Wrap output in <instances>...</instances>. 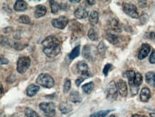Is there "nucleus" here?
<instances>
[{
  "mask_svg": "<svg viewBox=\"0 0 155 117\" xmlns=\"http://www.w3.org/2000/svg\"><path fill=\"white\" fill-rule=\"evenodd\" d=\"M69 99H70V101L72 103H79L82 100L80 94L77 91H72L70 93Z\"/></svg>",
  "mask_w": 155,
  "mask_h": 117,
  "instance_id": "obj_19",
  "label": "nucleus"
},
{
  "mask_svg": "<svg viewBox=\"0 0 155 117\" xmlns=\"http://www.w3.org/2000/svg\"><path fill=\"white\" fill-rule=\"evenodd\" d=\"M18 21H19V23L24 24H30V22H31L30 18L27 15H21L19 17Z\"/></svg>",
  "mask_w": 155,
  "mask_h": 117,
  "instance_id": "obj_32",
  "label": "nucleus"
},
{
  "mask_svg": "<svg viewBox=\"0 0 155 117\" xmlns=\"http://www.w3.org/2000/svg\"><path fill=\"white\" fill-rule=\"evenodd\" d=\"M82 55L83 57H85L86 59L89 60H92V51H91V48H90V46L88 45H84V48H83V51H82Z\"/></svg>",
  "mask_w": 155,
  "mask_h": 117,
  "instance_id": "obj_22",
  "label": "nucleus"
},
{
  "mask_svg": "<svg viewBox=\"0 0 155 117\" xmlns=\"http://www.w3.org/2000/svg\"><path fill=\"white\" fill-rule=\"evenodd\" d=\"M132 117H148L147 116H145V115H140V114H133Z\"/></svg>",
  "mask_w": 155,
  "mask_h": 117,
  "instance_id": "obj_42",
  "label": "nucleus"
},
{
  "mask_svg": "<svg viewBox=\"0 0 155 117\" xmlns=\"http://www.w3.org/2000/svg\"><path fill=\"white\" fill-rule=\"evenodd\" d=\"M87 4H90V5H94V4H95V3H96V1H91V0H90V1H87Z\"/></svg>",
  "mask_w": 155,
  "mask_h": 117,
  "instance_id": "obj_41",
  "label": "nucleus"
},
{
  "mask_svg": "<svg viewBox=\"0 0 155 117\" xmlns=\"http://www.w3.org/2000/svg\"><path fill=\"white\" fill-rule=\"evenodd\" d=\"M112 110H103L99 111V112L94 113L90 115V117H105L110 112H111Z\"/></svg>",
  "mask_w": 155,
  "mask_h": 117,
  "instance_id": "obj_30",
  "label": "nucleus"
},
{
  "mask_svg": "<svg viewBox=\"0 0 155 117\" xmlns=\"http://www.w3.org/2000/svg\"><path fill=\"white\" fill-rule=\"evenodd\" d=\"M89 21L92 26L96 25L99 21V14L96 11H92L89 16Z\"/></svg>",
  "mask_w": 155,
  "mask_h": 117,
  "instance_id": "obj_21",
  "label": "nucleus"
},
{
  "mask_svg": "<svg viewBox=\"0 0 155 117\" xmlns=\"http://www.w3.org/2000/svg\"><path fill=\"white\" fill-rule=\"evenodd\" d=\"M145 37H147L149 40L155 41V32H149V33H147L145 35Z\"/></svg>",
  "mask_w": 155,
  "mask_h": 117,
  "instance_id": "obj_36",
  "label": "nucleus"
},
{
  "mask_svg": "<svg viewBox=\"0 0 155 117\" xmlns=\"http://www.w3.org/2000/svg\"><path fill=\"white\" fill-rule=\"evenodd\" d=\"M149 115L152 117H155V113H150Z\"/></svg>",
  "mask_w": 155,
  "mask_h": 117,
  "instance_id": "obj_45",
  "label": "nucleus"
},
{
  "mask_svg": "<svg viewBox=\"0 0 155 117\" xmlns=\"http://www.w3.org/2000/svg\"><path fill=\"white\" fill-rule=\"evenodd\" d=\"M94 87V84L93 82H90V83H87V84L84 85L82 86V89L86 94L90 95L92 92Z\"/></svg>",
  "mask_w": 155,
  "mask_h": 117,
  "instance_id": "obj_26",
  "label": "nucleus"
},
{
  "mask_svg": "<svg viewBox=\"0 0 155 117\" xmlns=\"http://www.w3.org/2000/svg\"><path fill=\"white\" fill-rule=\"evenodd\" d=\"M50 6H51V11L52 14H57L60 8V4L56 1H50Z\"/></svg>",
  "mask_w": 155,
  "mask_h": 117,
  "instance_id": "obj_28",
  "label": "nucleus"
},
{
  "mask_svg": "<svg viewBox=\"0 0 155 117\" xmlns=\"http://www.w3.org/2000/svg\"><path fill=\"white\" fill-rule=\"evenodd\" d=\"M39 109L44 112L45 117H55L56 109L53 102H41L39 104Z\"/></svg>",
  "mask_w": 155,
  "mask_h": 117,
  "instance_id": "obj_3",
  "label": "nucleus"
},
{
  "mask_svg": "<svg viewBox=\"0 0 155 117\" xmlns=\"http://www.w3.org/2000/svg\"><path fill=\"white\" fill-rule=\"evenodd\" d=\"M70 29L76 33H82L83 32V26L81 24L76 21L72 20L70 23Z\"/></svg>",
  "mask_w": 155,
  "mask_h": 117,
  "instance_id": "obj_13",
  "label": "nucleus"
},
{
  "mask_svg": "<svg viewBox=\"0 0 155 117\" xmlns=\"http://www.w3.org/2000/svg\"><path fill=\"white\" fill-rule=\"evenodd\" d=\"M59 109L62 114H67L72 111V107L67 102H62L59 104Z\"/></svg>",
  "mask_w": 155,
  "mask_h": 117,
  "instance_id": "obj_17",
  "label": "nucleus"
},
{
  "mask_svg": "<svg viewBox=\"0 0 155 117\" xmlns=\"http://www.w3.org/2000/svg\"><path fill=\"white\" fill-rule=\"evenodd\" d=\"M146 82L151 86L155 87V72H148L145 75Z\"/></svg>",
  "mask_w": 155,
  "mask_h": 117,
  "instance_id": "obj_23",
  "label": "nucleus"
},
{
  "mask_svg": "<svg viewBox=\"0 0 155 117\" xmlns=\"http://www.w3.org/2000/svg\"><path fill=\"white\" fill-rule=\"evenodd\" d=\"M70 88H71V81H70V79L67 78L64 81V87H63V89H64V93H67V92L70 91Z\"/></svg>",
  "mask_w": 155,
  "mask_h": 117,
  "instance_id": "obj_33",
  "label": "nucleus"
},
{
  "mask_svg": "<svg viewBox=\"0 0 155 117\" xmlns=\"http://www.w3.org/2000/svg\"><path fill=\"white\" fill-rule=\"evenodd\" d=\"M3 95V86L1 84V95Z\"/></svg>",
  "mask_w": 155,
  "mask_h": 117,
  "instance_id": "obj_44",
  "label": "nucleus"
},
{
  "mask_svg": "<svg viewBox=\"0 0 155 117\" xmlns=\"http://www.w3.org/2000/svg\"><path fill=\"white\" fill-rule=\"evenodd\" d=\"M77 69L79 72L82 74L83 77H91L92 74L89 70V66L85 62L80 61L77 63Z\"/></svg>",
  "mask_w": 155,
  "mask_h": 117,
  "instance_id": "obj_8",
  "label": "nucleus"
},
{
  "mask_svg": "<svg viewBox=\"0 0 155 117\" xmlns=\"http://www.w3.org/2000/svg\"><path fill=\"white\" fill-rule=\"evenodd\" d=\"M36 82L40 86L48 89L53 87L54 85V80L53 77L47 73H41L37 78Z\"/></svg>",
  "mask_w": 155,
  "mask_h": 117,
  "instance_id": "obj_2",
  "label": "nucleus"
},
{
  "mask_svg": "<svg viewBox=\"0 0 155 117\" xmlns=\"http://www.w3.org/2000/svg\"><path fill=\"white\" fill-rule=\"evenodd\" d=\"M24 114L27 117H40L34 110L30 107H26L24 109Z\"/></svg>",
  "mask_w": 155,
  "mask_h": 117,
  "instance_id": "obj_29",
  "label": "nucleus"
},
{
  "mask_svg": "<svg viewBox=\"0 0 155 117\" xmlns=\"http://www.w3.org/2000/svg\"><path fill=\"white\" fill-rule=\"evenodd\" d=\"M118 92L122 97H127V85L125 81L122 80H118L116 83Z\"/></svg>",
  "mask_w": 155,
  "mask_h": 117,
  "instance_id": "obj_11",
  "label": "nucleus"
},
{
  "mask_svg": "<svg viewBox=\"0 0 155 117\" xmlns=\"http://www.w3.org/2000/svg\"><path fill=\"white\" fill-rule=\"evenodd\" d=\"M108 27L110 30L116 33H121L122 32V26L120 23L116 19H110L108 21Z\"/></svg>",
  "mask_w": 155,
  "mask_h": 117,
  "instance_id": "obj_9",
  "label": "nucleus"
},
{
  "mask_svg": "<svg viewBox=\"0 0 155 117\" xmlns=\"http://www.w3.org/2000/svg\"><path fill=\"white\" fill-rule=\"evenodd\" d=\"M43 52L50 57L57 55L61 52V42L57 38L50 36L42 41Z\"/></svg>",
  "mask_w": 155,
  "mask_h": 117,
  "instance_id": "obj_1",
  "label": "nucleus"
},
{
  "mask_svg": "<svg viewBox=\"0 0 155 117\" xmlns=\"http://www.w3.org/2000/svg\"><path fill=\"white\" fill-rule=\"evenodd\" d=\"M110 117H115L114 115H111V116H110Z\"/></svg>",
  "mask_w": 155,
  "mask_h": 117,
  "instance_id": "obj_46",
  "label": "nucleus"
},
{
  "mask_svg": "<svg viewBox=\"0 0 155 117\" xmlns=\"http://www.w3.org/2000/svg\"><path fill=\"white\" fill-rule=\"evenodd\" d=\"M39 87L38 85L32 84L27 88V95L29 97H33L39 92Z\"/></svg>",
  "mask_w": 155,
  "mask_h": 117,
  "instance_id": "obj_20",
  "label": "nucleus"
},
{
  "mask_svg": "<svg viewBox=\"0 0 155 117\" xmlns=\"http://www.w3.org/2000/svg\"><path fill=\"white\" fill-rule=\"evenodd\" d=\"M69 23V19L67 16H60L57 19H54L52 20V25L54 28L59 29H64Z\"/></svg>",
  "mask_w": 155,
  "mask_h": 117,
  "instance_id": "obj_7",
  "label": "nucleus"
},
{
  "mask_svg": "<svg viewBox=\"0 0 155 117\" xmlns=\"http://www.w3.org/2000/svg\"><path fill=\"white\" fill-rule=\"evenodd\" d=\"M8 63L9 60L3 57L2 55H1V65H5V64H8Z\"/></svg>",
  "mask_w": 155,
  "mask_h": 117,
  "instance_id": "obj_39",
  "label": "nucleus"
},
{
  "mask_svg": "<svg viewBox=\"0 0 155 117\" xmlns=\"http://www.w3.org/2000/svg\"><path fill=\"white\" fill-rule=\"evenodd\" d=\"M112 69V64H110V63L107 64V65L104 66V68L103 69V73H104V75L105 76L108 75L109 72H110V71Z\"/></svg>",
  "mask_w": 155,
  "mask_h": 117,
  "instance_id": "obj_34",
  "label": "nucleus"
},
{
  "mask_svg": "<svg viewBox=\"0 0 155 117\" xmlns=\"http://www.w3.org/2000/svg\"><path fill=\"white\" fill-rule=\"evenodd\" d=\"M47 14V8L44 5H38L36 7L34 11V16L36 18H41Z\"/></svg>",
  "mask_w": 155,
  "mask_h": 117,
  "instance_id": "obj_18",
  "label": "nucleus"
},
{
  "mask_svg": "<svg viewBox=\"0 0 155 117\" xmlns=\"http://www.w3.org/2000/svg\"><path fill=\"white\" fill-rule=\"evenodd\" d=\"M138 3H139V7H147V1H139Z\"/></svg>",
  "mask_w": 155,
  "mask_h": 117,
  "instance_id": "obj_40",
  "label": "nucleus"
},
{
  "mask_svg": "<svg viewBox=\"0 0 155 117\" xmlns=\"http://www.w3.org/2000/svg\"><path fill=\"white\" fill-rule=\"evenodd\" d=\"M123 11L124 13L128 15L130 17L133 19H137L139 18V14H138L136 7L133 4H129V3H124L123 4Z\"/></svg>",
  "mask_w": 155,
  "mask_h": 117,
  "instance_id": "obj_6",
  "label": "nucleus"
},
{
  "mask_svg": "<svg viewBox=\"0 0 155 117\" xmlns=\"http://www.w3.org/2000/svg\"><path fill=\"white\" fill-rule=\"evenodd\" d=\"M79 52H80V45H76V47L73 48L72 51H71L68 54V57L70 60H73L74 59L78 57L79 55Z\"/></svg>",
  "mask_w": 155,
  "mask_h": 117,
  "instance_id": "obj_25",
  "label": "nucleus"
},
{
  "mask_svg": "<svg viewBox=\"0 0 155 117\" xmlns=\"http://www.w3.org/2000/svg\"><path fill=\"white\" fill-rule=\"evenodd\" d=\"M31 63V60L28 56H21L17 60V70L19 73L23 74L29 69Z\"/></svg>",
  "mask_w": 155,
  "mask_h": 117,
  "instance_id": "obj_4",
  "label": "nucleus"
},
{
  "mask_svg": "<svg viewBox=\"0 0 155 117\" xmlns=\"http://www.w3.org/2000/svg\"><path fill=\"white\" fill-rule=\"evenodd\" d=\"M106 49H107V48H106V45L105 44H104V43L103 41H101L97 46L98 53H99L101 55H104L105 54Z\"/></svg>",
  "mask_w": 155,
  "mask_h": 117,
  "instance_id": "obj_31",
  "label": "nucleus"
},
{
  "mask_svg": "<svg viewBox=\"0 0 155 117\" xmlns=\"http://www.w3.org/2000/svg\"><path fill=\"white\" fill-rule=\"evenodd\" d=\"M70 2H72V3H79L80 2V1H79V0H77V1H70Z\"/></svg>",
  "mask_w": 155,
  "mask_h": 117,
  "instance_id": "obj_43",
  "label": "nucleus"
},
{
  "mask_svg": "<svg viewBox=\"0 0 155 117\" xmlns=\"http://www.w3.org/2000/svg\"><path fill=\"white\" fill-rule=\"evenodd\" d=\"M150 51H151V47L149 44L143 43L139 49V53H138V59L139 60H143L149 55Z\"/></svg>",
  "mask_w": 155,
  "mask_h": 117,
  "instance_id": "obj_10",
  "label": "nucleus"
},
{
  "mask_svg": "<svg viewBox=\"0 0 155 117\" xmlns=\"http://www.w3.org/2000/svg\"><path fill=\"white\" fill-rule=\"evenodd\" d=\"M14 9L16 11H24L27 9V4L23 0H17L14 5Z\"/></svg>",
  "mask_w": 155,
  "mask_h": 117,
  "instance_id": "obj_16",
  "label": "nucleus"
},
{
  "mask_svg": "<svg viewBox=\"0 0 155 117\" xmlns=\"http://www.w3.org/2000/svg\"><path fill=\"white\" fill-rule=\"evenodd\" d=\"M149 62H150V63H152V64L155 63V51H153V52L152 53L151 55H150Z\"/></svg>",
  "mask_w": 155,
  "mask_h": 117,
  "instance_id": "obj_38",
  "label": "nucleus"
},
{
  "mask_svg": "<svg viewBox=\"0 0 155 117\" xmlns=\"http://www.w3.org/2000/svg\"><path fill=\"white\" fill-rule=\"evenodd\" d=\"M74 16L79 19H84L88 16V11L84 7H79L75 10Z\"/></svg>",
  "mask_w": 155,
  "mask_h": 117,
  "instance_id": "obj_12",
  "label": "nucleus"
},
{
  "mask_svg": "<svg viewBox=\"0 0 155 117\" xmlns=\"http://www.w3.org/2000/svg\"><path fill=\"white\" fill-rule=\"evenodd\" d=\"M87 36L90 38V39L92 41H96L99 39V36H98V33H96L94 28H90L89 30L88 33H87Z\"/></svg>",
  "mask_w": 155,
  "mask_h": 117,
  "instance_id": "obj_27",
  "label": "nucleus"
},
{
  "mask_svg": "<svg viewBox=\"0 0 155 117\" xmlns=\"http://www.w3.org/2000/svg\"><path fill=\"white\" fill-rule=\"evenodd\" d=\"M84 80H85V78H84V77H78V78L76 80V81H75V84H76V86L79 87V85H81V83H82V82L84 81Z\"/></svg>",
  "mask_w": 155,
  "mask_h": 117,
  "instance_id": "obj_37",
  "label": "nucleus"
},
{
  "mask_svg": "<svg viewBox=\"0 0 155 117\" xmlns=\"http://www.w3.org/2000/svg\"><path fill=\"white\" fill-rule=\"evenodd\" d=\"M26 46H27V45H22V44L19 43H14L13 44V47L17 51H21L22 49H24Z\"/></svg>",
  "mask_w": 155,
  "mask_h": 117,
  "instance_id": "obj_35",
  "label": "nucleus"
},
{
  "mask_svg": "<svg viewBox=\"0 0 155 117\" xmlns=\"http://www.w3.org/2000/svg\"><path fill=\"white\" fill-rule=\"evenodd\" d=\"M107 92V99L110 100V101H114V100L116 99L118 96V90L117 87H116V84L114 81H111L109 83Z\"/></svg>",
  "mask_w": 155,
  "mask_h": 117,
  "instance_id": "obj_5",
  "label": "nucleus"
},
{
  "mask_svg": "<svg viewBox=\"0 0 155 117\" xmlns=\"http://www.w3.org/2000/svg\"><path fill=\"white\" fill-rule=\"evenodd\" d=\"M151 97V92L147 87H144L140 92V99L143 102H147Z\"/></svg>",
  "mask_w": 155,
  "mask_h": 117,
  "instance_id": "obj_15",
  "label": "nucleus"
},
{
  "mask_svg": "<svg viewBox=\"0 0 155 117\" xmlns=\"http://www.w3.org/2000/svg\"><path fill=\"white\" fill-rule=\"evenodd\" d=\"M135 74H136V72L133 70H127V72H125V75L126 77H127V79H128L130 88L134 87V80Z\"/></svg>",
  "mask_w": 155,
  "mask_h": 117,
  "instance_id": "obj_24",
  "label": "nucleus"
},
{
  "mask_svg": "<svg viewBox=\"0 0 155 117\" xmlns=\"http://www.w3.org/2000/svg\"><path fill=\"white\" fill-rule=\"evenodd\" d=\"M105 38L110 43L113 44V45H116V44H118L120 42V38H119V36H118L116 34H114V33H110V32H107L106 33Z\"/></svg>",
  "mask_w": 155,
  "mask_h": 117,
  "instance_id": "obj_14",
  "label": "nucleus"
}]
</instances>
